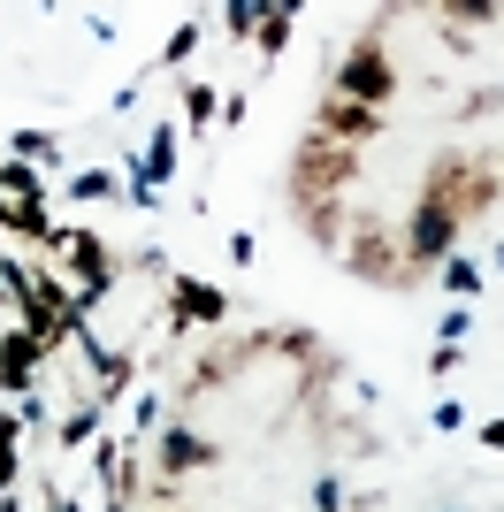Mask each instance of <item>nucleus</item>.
I'll return each mask as SVG.
<instances>
[{"instance_id": "a211bd4d", "label": "nucleus", "mask_w": 504, "mask_h": 512, "mask_svg": "<svg viewBox=\"0 0 504 512\" xmlns=\"http://www.w3.org/2000/svg\"><path fill=\"white\" fill-rule=\"evenodd\" d=\"M222 23H230L237 39H252V31L268 23V0H230V8H222Z\"/></svg>"}, {"instance_id": "393cba45", "label": "nucleus", "mask_w": 504, "mask_h": 512, "mask_svg": "<svg viewBox=\"0 0 504 512\" xmlns=\"http://www.w3.org/2000/svg\"><path fill=\"white\" fill-rule=\"evenodd\" d=\"M482 451H504V421H482Z\"/></svg>"}, {"instance_id": "1a4fd4ad", "label": "nucleus", "mask_w": 504, "mask_h": 512, "mask_svg": "<svg viewBox=\"0 0 504 512\" xmlns=\"http://www.w3.org/2000/svg\"><path fill=\"white\" fill-rule=\"evenodd\" d=\"M176 314L184 321H230V299H222V291H214V283H191V276H176Z\"/></svg>"}, {"instance_id": "4be33fe9", "label": "nucleus", "mask_w": 504, "mask_h": 512, "mask_svg": "<svg viewBox=\"0 0 504 512\" xmlns=\"http://www.w3.org/2000/svg\"><path fill=\"white\" fill-rule=\"evenodd\" d=\"M436 428H443V436H459V428H466V406H459V398H436Z\"/></svg>"}, {"instance_id": "4468645a", "label": "nucleus", "mask_w": 504, "mask_h": 512, "mask_svg": "<svg viewBox=\"0 0 504 512\" xmlns=\"http://www.w3.org/2000/svg\"><path fill=\"white\" fill-rule=\"evenodd\" d=\"M291 31H298V8H268V23H260V62H275V54L291 46Z\"/></svg>"}, {"instance_id": "f03ea898", "label": "nucleus", "mask_w": 504, "mask_h": 512, "mask_svg": "<svg viewBox=\"0 0 504 512\" xmlns=\"http://www.w3.org/2000/svg\"><path fill=\"white\" fill-rule=\"evenodd\" d=\"M46 245H54V253H62L69 268H77V306L92 314V306H100L107 291H115V260H107V245H100L92 230H54Z\"/></svg>"}, {"instance_id": "bb28decb", "label": "nucleus", "mask_w": 504, "mask_h": 512, "mask_svg": "<svg viewBox=\"0 0 504 512\" xmlns=\"http://www.w3.org/2000/svg\"><path fill=\"white\" fill-rule=\"evenodd\" d=\"M46 512H84V505H77V497H54V505H46Z\"/></svg>"}, {"instance_id": "dca6fc26", "label": "nucleus", "mask_w": 504, "mask_h": 512, "mask_svg": "<svg viewBox=\"0 0 504 512\" xmlns=\"http://www.w3.org/2000/svg\"><path fill=\"white\" fill-rule=\"evenodd\" d=\"M69 199H123V176L84 169V176H69Z\"/></svg>"}, {"instance_id": "39448f33", "label": "nucleus", "mask_w": 504, "mask_h": 512, "mask_svg": "<svg viewBox=\"0 0 504 512\" xmlns=\"http://www.w3.org/2000/svg\"><path fill=\"white\" fill-rule=\"evenodd\" d=\"M176 169H184V153H176V123H153L146 153L130 161V184H153V192H168V184H176Z\"/></svg>"}, {"instance_id": "a878e982", "label": "nucleus", "mask_w": 504, "mask_h": 512, "mask_svg": "<svg viewBox=\"0 0 504 512\" xmlns=\"http://www.w3.org/2000/svg\"><path fill=\"white\" fill-rule=\"evenodd\" d=\"M8 214H16V199H8V192H0V237H8Z\"/></svg>"}, {"instance_id": "c85d7f7f", "label": "nucleus", "mask_w": 504, "mask_h": 512, "mask_svg": "<svg viewBox=\"0 0 504 512\" xmlns=\"http://www.w3.org/2000/svg\"><path fill=\"white\" fill-rule=\"evenodd\" d=\"M0 306H8V291H0Z\"/></svg>"}, {"instance_id": "0eeeda50", "label": "nucleus", "mask_w": 504, "mask_h": 512, "mask_svg": "<svg viewBox=\"0 0 504 512\" xmlns=\"http://www.w3.org/2000/svg\"><path fill=\"white\" fill-rule=\"evenodd\" d=\"M382 130V107H352V100H329L321 107V123H314V138L329 146V138H375Z\"/></svg>"}, {"instance_id": "f257e3e1", "label": "nucleus", "mask_w": 504, "mask_h": 512, "mask_svg": "<svg viewBox=\"0 0 504 512\" xmlns=\"http://www.w3.org/2000/svg\"><path fill=\"white\" fill-rule=\"evenodd\" d=\"M329 100H352V107H382V100H390V54H382L375 31H367V39H352V54L336 62Z\"/></svg>"}, {"instance_id": "412c9836", "label": "nucleus", "mask_w": 504, "mask_h": 512, "mask_svg": "<svg viewBox=\"0 0 504 512\" xmlns=\"http://www.w3.org/2000/svg\"><path fill=\"white\" fill-rule=\"evenodd\" d=\"M16 421H23V428L46 421V390H23V398H16Z\"/></svg>"}, {"instance_id": "b1692460", "label": "nucleus", "mask_w": 504, "mask_h": 512, "mask_svg": "<svg viewBox=\"0 0 504 512\" xmlns=\"http://www.w3.org/2000/svg\"><path fill=\"white\" fill-rule=\"evenodd\" d=\"M245 115H252V100H245V92H222V115H214V123H230V130H237Z\"/></svg>"}, {"instance_id": "f8f14e48", "label": "nucleus", "mask_w": 504, "mask_h": 512, "mask_svg": "<svg viewBox=\"0 0 504 512\" xmlns=\"http://www.w3.org/2000/svg\"><path fill=\"white\" fill-rule=\"evenodd\" d=\"M16 474H23V421L0 413V497L16 490Z\"/></svg>"}, {"instance_id": "6ab92c4d", "label": "nucleus", "mask_w": 504, "mask_h": 512, "mask_svg": "<svg viewBox=\"0 0 504 512\" xmlns=\"http://www.w3.org/2000/svg\"><path fill=\"white\" fill-rule=\"evenodd\" d=\"M306 497H314V512H344V505H352V497H344V482H336V474H314V490H306Z\"/></svg>"}, {"instance_id": "9b49d317", "label": "nucleus", "mask_w": 504, "mask_h": 512, "mask_svg": "<svg viewBox=\"0 0 504 512\" xmlns=\"http://www.w3.org/2000/svg\"><path fill=\"white\" fill-rule=\"evenodd\" d=\"M436 283H443V291H451V299H482V283H489V268H482V260H466V253H451V260H443V268H436Z\"/></svg>"}, {"instance_id": "5701e85b", "label": "nucleus", "mask_w": 504, "mask_h": 512, "mask_svg": "<svg viewBox=\"0 0 504 512\" xmlns=\"http://www.w3.org/2000/svg\"><path fill=\"white\" fill-rule=\"evenodd\" d=\"M459 360H466V344H436V352H428V375H451Z\"/></svg>"}, {"instance_id": "2eb2a0df", "label": "nucleus", "mask_w": 504, "mask_h": 512, "mask_svg": "<svg viewBox=\"0 0 504 512\" xmlns=\"http://www.w3.org/2000/svg\"><path fill=\"white\" fill-rule=\"evenodd\" d=\"M0 192H8V199H39V169H31V161H8V153H0Z\"/></svg>"}, {"instance_id": "6e6552de", "label": "nucleus", "mask_w": 504, "mask_h": 512, "mask_svg": "<svg viewBox=\"0 0 504 512\" xmlns=\"http://www.w3.org/2000/svg\"><path fill=\"white\" fill-rule=\"evenodd\" d=\"M115 398H123V390H92L77 413H62V428H54V436H62V459H69V451H84L92 436H100V421H107V406H115Z\"/></svg>"}, {"instance_id": "cd10ccee", "label": "nucleus", "mask_w": 504, "mask_h": 512, "mask_svg": "<svg viewBox=\"0 0 504 512\" xmlns=\"http://www.w3.org/2000/svg\"><path fill=\"white\" fill-rule=\"evenodd\" d=\"M489 268H504V245H497V253H489Z\"/></svg>"}, {"instance_id": "7ed1b4c3", "label": "nucleus", "mask_w": 504, "mask_h": 512, "mask_svg": "<svg viewBox=\"0 0 504 512\" xmlns=\"http://www.w3.org/2000/svg\"><path fill=\"white\" fill-rule=\"evenodd\" d=\"M405 253L413 260H451L459 253V207H451V199H420V214L413 222H405Z\"/></svg>"}, {"instance_id": "ddd939ff", "label": "nucleus", "mask_w": 504, "mask_h": 512, "mask_svg": "<svg viewBox=\"0 0 504 512\" xmlns=\"http://www.w3.org/2000/svg\"><path fill=\"white\" fill-rule=\"evenodd\" d=\"M199 39H207V23H199V16H184L176 31H168V46H161V69H184L191 54H199Z\"/></svg>"}, {"instance_id": "c756f323", "label": "nucleus", "mask_w": 504, "mask_h": 512, "mask_svg": "<svg viewBox=\"0 0 504 512\" xmlns=\"http://www.w3.org/2000/svg\"><path fill=\"white\" fill-rule=\"evenodd\" d=\"M451 512H466V505H451Z\"/></svg>"}, {"instance_id": "20e7f679", "label": "nucleus", "mask_w": 504, "mask_h": 512, "mask_svg": "<svg viewBox=\"0 0 504 512\" xmlns=\"http://www.w3.org/2000/svg\"><path fill=\"white\" fill-rule=\"evenodd\" d=\"M39 367H46V337L16 321V329L0 337V390H8V398H23V390H39Z\"/></svg>"}, {"instance_id": "f3484780", "label": "nucleus", "mask_w": 504, "mask_h": 512, "mask_svg": "<svg viewBox=\"0 0 504 512\" xmlns=\"http://www.w3.org/2000/svg\"><path fill=\"white\" fill-rule=\"evenodd\" d=\"M214 115H222V92L214 85H184V123L199 130V123H214Z\"/></svg>"}, {"instance_id": "423d86ee", "label": "nucleus", "mask_w": 504, "mask_h": 512, "mask_svg": "<svg viewBox=\"0 0 504 512\" xmlns=\"http://www.w3.org/2000/svg\"><path fill=\"white\" fill-rule=\"evenodd\" d=\"M207 459H214V444H207L191 421H168V428H161V474H168V482H176V474H191V467H207Z\"/></svg>"}, {"instance_id": "aec40b11", "label": "nucleus", "mask_w": 504, "mask_h": 512, "mask_svg": "<svg viewBox=\"0 0 504 512\" xmlns=\"http://www.w3.org/2000/svg\"><path fill=\"white\" fill-rule=\"evenodd\" d=\"M436 337L443 344H466V337H474V306H451V314L436 321Z\"/></svg>"}, {"instance_id": "9d476101", "label": "nucleus", "mask_w": 504, "mask_h": 512, "mask_svg": "<svg viewBox=\"0 0 504 512\" xmlns=\"http://www.w3.org/2000/svg\"><path fill=\"white\" fill-rule=\"evenodd\" d=\"M8 161H31V169H54V161H62V138H54V130H8Z\"/></svg>"}]
</instances>
